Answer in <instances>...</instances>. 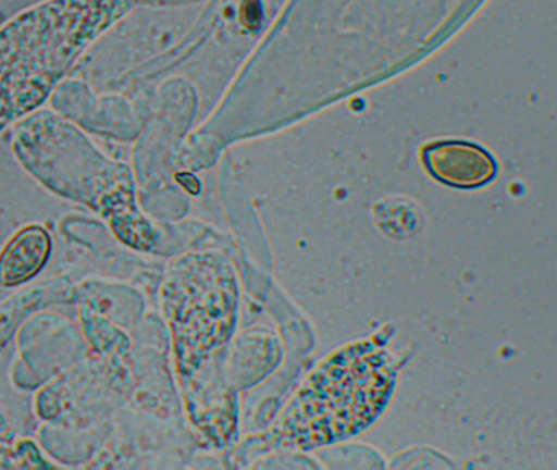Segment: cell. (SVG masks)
Masks as SVG:
<instances>
[{"mask_svg":"<svg viewBox=\"0 0 557 470\" xmlns=\"http://www.w3.org/2000/svg\"><path fill=\"white\" fill-rule=\"evenodd\" d=\"M11 149L32 178L92 209L126 247L156 251L161 235L139 208L135 170L107 156L73 121L40 108L12 124Z\"/></svg>","mask_w":557,"mask_h":470,"instance_id":"1","label":"cell"},{"mask_svg":"<svg viewBox=\"0 0 557 470\" xmlns=\"http://www.w3.org/2000/svg\"><path fill=\"white\" fill-rule=\"evenodd\" d=\"M139 0H40L0 25V131L40 110Z\"/></svg>","mask_w":557,"mask_h":470,"instance_id":"2","label":"cell"},{"mask_svg":"<svg viewBox=\"0 0 557 470\" xmlns=\"http://www.w3.org/2000/svg\"><path fill=\"white\" fill-rule=\"evenodd\" d=\"M223 263L211 255H188L172 264L161 304L172 332L175 366L191 420L216 398L221 355L233 317V289Z\"/></svg>","mask_w":557,"mask_h":470,"instance_id":"3","label":"cell"},{"mask_svg":"<svg viewBox=\"0 0 557 470\" xmlns=\"http://www.w3.org/2000/svg\"><path fill=\"white\" fill-rule=\"evenodd\" d=\"M185 7L138 5L126 13L84 55L73 75L99 90H113L123 77L161 55L187 35Z\"/></svg>","mask_w":557,"mask_h":470,"instance_id":"4","label":"cell"},{"mask_svg":"<svg viewBox=\"0 0 557 470\" xmlns=\"http://www.w3.org/2000/svg\"><path fill=\"white\" fill-rule=\"evenodd\" d=\"M51 107L86 133L132 143L145 126L149 101H138L119 90H99L71 75L50 97Z\"/></svg>","mask_w":557,"mask_h":470,"instance_id":"5","label":"cell"},{"mask_svg":"<svg viewBox=\"0 0 557 470\" xmlns=\"http://www.w3.org/2000/svg\"><path fill=\"white\" fill-rule=\"evenodd\" d=\"M423 169L436 182L461 189L481 188L497 176L494 157L468 140H436L420 150Z\"/></svg>","mask_w":557,"mask_h":470,"instance_id":"6","label":"cell"},{"mask_svg":"<svg viewBox=\"0 0 557 470\" xmlns=\"http://www.w3.org/2000/svg\"><path fill=\"white\" fill-rule=\"evenodd\" d=\"M53 247V237L44 225L18 228L0 250V287H21L35 280L50 261Z\"/></svg>","mask_w":557,"mask_h":470,"instance_id":"7","label":"cell"},{"mask_svg":"<svg viewBox=\"0 0 557 470\" xmlns=\"http://www.w3.org/2000/svg\"><path fill=\"white\" fill-rule=\"evenodd\" d=\"M76 297V289L66 277L45 281L35 284L30 289L18 290L0 304V352L11 342L21 323L35 310L44 309L51 304L71 302Z\"/></svg>","mask_w":557,"mask_h":470,"instance_id":"8","label":"cell"},{"mask_svg":"<svg viewBox=\"0 0 557 470\" xmlns=\"http://www.w3.org/2000/svg\"><path fill=\"white\" fill-rule=\"evenodd\" d=\"M44 459L34 441L0 440V467H53Z\"/></svg>","mask_w":557,"mask_h":470,"instance_id":"9","label":"cell"},{"mask_svg":"<svg viewBox=\"0 0 557 470\" xmlns=\"http://www.w3.org/2000/svg\"><path fill=\"white\" fill-rule=\"evenodd\" d=\"M262 16L263 9L260 0H244L243 5H240V22H243V25L250 29L259 28Z\"/></svg>","mask_w":557,"mask_h":470,"instance_id":"10","label":"cell"}]
</instances>
